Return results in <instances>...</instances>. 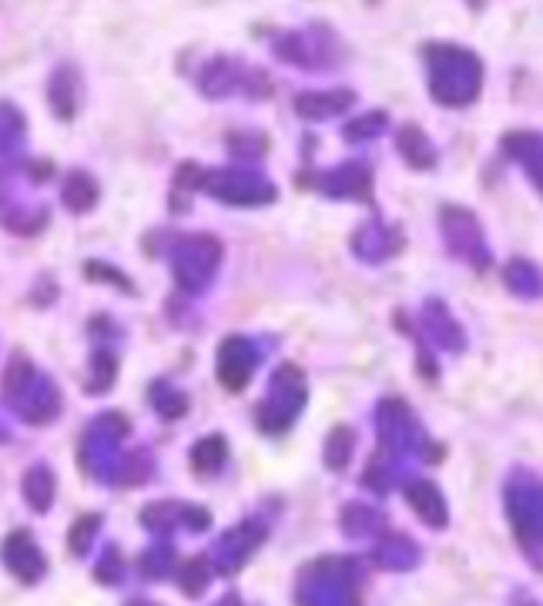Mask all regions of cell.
Returning a JSON list of instances; mask_svg holds the SVG:
<instances>
[{
  "mask_svg": "<svg viewBox=\"0 0 543 606\" xmlns=\"http://www.w3.org/2000/svg\"><path fill=\"white\" fill-rule=\"evenodd\" d=\"M21 493H24V503L31 506L34 513H47L57 493V479L47 466H31L21 479Z\"/></svg>",
  "mask_w": 543,
  "mask_h": 606,
  "instance_id": "5b68a950",
  "label": "cell"
},
{
  "mask_svg": "<svg viewBox=\"0 0 543 606\" xmlns=\"http://www.w3.org/2000/svg\"><path fill=\"white\" fill-rule=\"evenodd\" d=\"M349 104H352V94L349 91L302 94V98L295 101V111H299L302 118H332V114H339L342 108H349Z\"/></svg>",
  "mask_w": 543,
  "mask_h": 606,
  "instance_id": "52a82bcc",
  "label": "cell"
},
{
  "mask_svg": "<svg viewBox=\"0 0 543 606\" xmlns=\"http://www.w3.org/2000/svg\"><path fill=\"white\" fill-rule=\"evenodd\" d=\"M4 556H7L11 573L27 586H34L47 570V560H44V553L37 550L31 529H17V533H11V540H7V546H4Z\"/></svg>",
  "mask_w": 543,
  "mask_h": 606,
  "instance_id": "7a4b0ae2",
  "label": "cell"
},
{
  "mask_svg": "<svg viewBox=\"0 0 543 606\" xmlns=\"http://www.w3.org/2000/svg\"><path fill=\"white\" fill-rule=\"evenodd\" d=\"M523 606H537V603H530V600H527V603H523Z\"/></svg>",
  "mask_w": 543,
  "mask_h": 606,
  "instance_id": "4fadbf2b",
  "label": "cell"
},
{
  "mask_svg": "<svg viewBox=\"0 0 543 606\" xmlns=\"http://www.w3.org/2000/svg\"><path fill=\"white\" fill-rule=\"evenodd\" d=\"M416 560H419V550L406 540L403 533L389 536V540L376 550V563L383 566V570H396V573L413 570Z\"/></svg>",
  "mask_w": 543,
  "mask_h": 606,
  "instance_id": "8992f818",
  "label": "cell"
},
{
  "mask_svg": "<svg viewBox=\"0 0 543 606\" xmlns=\"http://www.w3.org/2000/svg\"><path fill=\"white\" fill-rule=\"evenodd\" d=\"M265 529L255 523H242L235 533H225V540L218 543V573H238L245 566V560L252 556L255 546H262Z\"/></svg>",
  "mask_w": 543,
  "mask_h": 606,
  "instance_id": "3957f363",
  "label": "cell"
},
{
  "mask_svg": "<svg viewBox=\"0 0 543 606\" xmlns=\"http://www.w3.org/2000/svg\"><path fill=\"white\" fill-rule=\"evenodd\" d=\"M178 580H181V590H185L188 596L202 593L208 586V560L205 556H195V560H188L185 566H181Z\"/></svg>",
  "mask_w": 543,
  "mask_h": 606,
  "instance_id": "30bf717a",
  "label": "cell"
},
{
  "mask_svg": "<svg viewBox=\"0 0 543 606\" xmlns=\"http://www.w3.org/2000/svg\"><path fill=\"white\" fill-rule=\"evenodd\" d=\"M192 463H195L198 476H215L218 469H222V463H225V442L222 439L198 442L195 452H192Z\"/></svg>",
  "mask_w": 543,
  "mask_h": 606,
  "instance_id": "ba28073f",
  "label": "cell"
},
{
  "mask_svg": "<svg viewBox=\"0 0 543 606\" xmlns=\"http://www.w3.org/2000/svg\"><path fill=\"white\" fill-rule=\"evenodd\" d=\"M128 606H158V603H148V600H135V603H128Z\"/></svg>",
  "mask_w": 543,
  "mask_h": 606,
  "instance_id": "7c38bea8",
  "label": "cell"
},
{
  "mask_svg": "<svg viewBox=\"0 0 543 606\" xmlns=\"http://www.w3.org/2000/svg\"><path fill=\"white\" fill-rule=\"evenodd\" d=\"M98 529H101V516H94V513L81 516L78 523H74L71 533H68V550H71L74 556H84V553H88L91 540L98 536Z\"/></svg>",
  "mask_w": 543,
  "mask_h": 606,
  "instance_id": "9c48e42d",
  "label": "cell"
},
{
  "mask_svg": "<svg viewBox=\"0 0 543 606\" xmlns=\"http://www.w3.org/2000/svg\"><path fill=\"white\" fill-rule=\"evenodd\" d=\"M215 606H242V600H238L235 593H228V596H222V600H218Z\"/></svg>",
  "mask_w": 543,
  "mask_h": 606,
  "instance_id": "8fae6325",
  "label": "cell"
},
{
  "mask_svg": "<svg viewBox=\"0 0 543 606\" xmlns=\"http://www.w3.org/2000/svg\"><path fill=\"white\" fill-rule=\"evenodd\" d=\"M406 499H409V506L416 509V516L423 519V523L430 526V529H443L446 523H450V513H446L443 493L433 483H426V479H419V483L409 486L406 489Z\"/></svg>",
  "mask_w": 543,
  "mask_h": 606,
  "instance_id": "277c9868",
  "label": "cell"
},
{
  "mask_svg": "<svg viewBox=\"0 0 543 606\" xmlns=\"http://www.w3.org/2000/svg\"><path fill=\"white\" fill-rule=\"evenodd\" d=\"M426 57H430V88L436 94V101L466 104L470 98H476L480 78H483L480 57L453 44L426 47Z\"/></svg>",
  "mask_w": 543,
  "mask_h": 606,
  "instance_id": "6da1fadb",
  "label": "cell"
}]
</instances>
